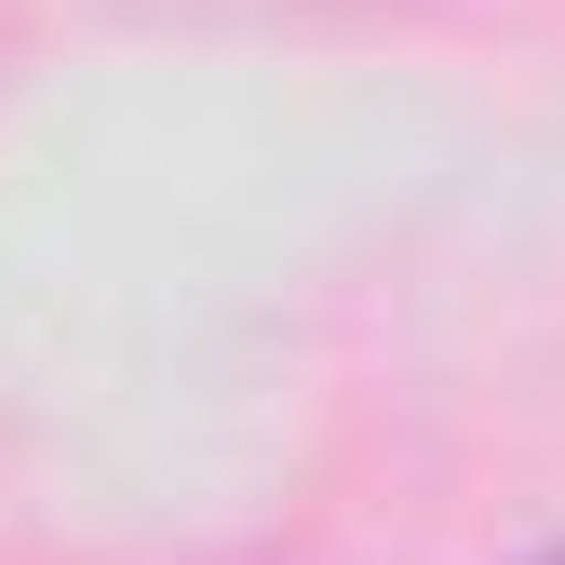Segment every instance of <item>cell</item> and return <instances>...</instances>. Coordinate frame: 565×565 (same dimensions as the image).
I'll return each instance as SVG.
<instances>
[{
	"instance_id": "1",
	"label": "cell",
	"mask_w": 565,
	"mask_h": 565,
	"mask_svg": "<svg viewBox=\"0 0 565 565\" xmlns=\"http://www.w3.org/2000/svg\"><path fill=\"white\" fill-rule=\"evenodd\" d=\"M539 565H565V552H539Z\"/></svg>"
}]
</instances>
